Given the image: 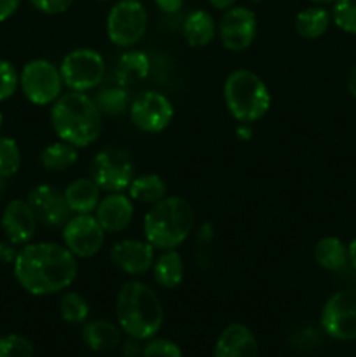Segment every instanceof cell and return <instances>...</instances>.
I'll return each mask as SVG.
<instances>
[{
  "label": "cell",
  "instance_id": "obj_1",
  "mask_svg": "<svg viewBox=\"0 0 356 357\" xmlns=\"http://www.w3.org/2000/svg\"><path fill=\"white\" fill-rule=\"evenodd\" d=\"M17 284L34 296H49L68 289L75 282L77 258L58 243H28L17 250L13 264Z\"/></svg>",
  "mask_w": 356,
  "mask_h": 357
},
{
  "label": "cell",
  "instance_id": "obj_2",
  "mask_svg": "<svg viewBox=\"0 0 356 357\" xmlns=\"http://www.w3.org/2000/svg\"><path fill=\"white\" fill-rule=\"evenodd\" d=\"M119 328L135 340L156 337L164 323V309L157 293L142 281L124 282L115 298Z\"/></svg>",
  "mask_w": 356,
  "mask_h": 357
},
{
  "label": "cell",
  "instance_id": "obj_3",
  "mask_svg": "<svg viewBox=\"0 0 356 357\" xmlns=\"http://www.w3.org/2000/svg\"><path fill=\"white\" fill-rule=\"evenodd\" d=\"M52 131L61 142L77 149L93 145L103 128V115L94 103V98L86 93L61 94L51 108Z\"/></svg>",
  "mask_w": 356,
  "mask_h": 357
},
{
  "label": "cell",
  "instance_id": "obj_4",
  "mask_svg": "<svg viewBox=\"0 0 356 357\" xmlns=\"http://www.w3.org/2000/svg\"><path fill=\"white\" fill-rule=\"evenodd\" d=\"M194 209L178 195H166L156 202L143 220V236L156 250H177L194 229Z\"/></svg>",
  "mask_w": 356,
  "mask_h": 357
},
{
  "label": "cell",
  "instance_id": "obj_5",
  "mask_svg": "<svg viewBox=\"0 0 356 357\" xmlns=\"http://www.w3.org/2000/svg\"><path fill=\"white\" fill-rule=\"evenodd\" d=\"M223 101L227 112L243 124H251L264 117L271 108L267 84L251 70L239 68L227 75L223 84Z\"/></svg>",
  "mask_w": 356,
  "mask_h": 357
},
{
  "label": "cell",
  "instance_id": "obj_6",
  "mask_svg": "<svg viewBox=\"0 0 356 357\" xmlns=\"http://www.w3.org/2000/svg\"><path fill=\"white\" fill-rule=\"evenodd\" d=\"M63 79L59 66L47 59H31L20 72V89L30 103L38 107L52 105L63 94Z\"/></svg>",
  "mask_w": 356,
  "mask_h": 357
},
{
  "label": "cell",
  "instance_id": "obj_7",
  "mask_svg": "<svg viewBox=\"0 0 356 357\" xmlns=\"http://www.w3.org/2000/svg\"><path fill=\"white\" fill-rule=\"evenodd\" d=\"M59 73H61L63 84L70 91L87 93L103 82L107 63L96 49L79 47L70 51L61 59Z\"/></svg>",
  "mask_w": 356,
  "mask_h": 357
},
{
  "label": "cell",
  "instance_id": "obj_8",
  "mask_svg": "<svg viewBox=\"0 0 356 357\" xmlns=\"http://www.w3.org/2000/svg\"><path fill=\"white\" fill-rule=\"evenodd\" d=\"M149 24V13L140 0H119L107 16V35L121 49L133 47L142 40Z\"/></svg>",
  "mask_w": 356,
  "mask_h": 357
},
{
  "label": "cell",
  "instance_id": "obj_9",
  "mask_svg": "<svg viewBox=\"0 0 356 357\" xmlns=\"http://www.w3.org/2000/svg\"><path fill=\"white\" fill-rule=\"evenodd\" d=\"M135 164L131 155L122 149H105L94 155L91 162V178L105 192H122L135 178Z\"/></svg>",
  "mask_w": 356,
  "mask_h": 357
},
{
  "label": "cell",
  "instance_id": "obj_10",
  "mask_svg": "<svg viewBox=\"0 0 356 357\" xmlns=\"http://www.w3.org/2000/svg\"><path fill=\"white\" fill-rule=\"evenodd\" d=\"M321 328L335 340H356V289H342L327 300L321 310Z\"/></svg>",
  "mask_w": 356,
  "mask_h": 357
},
{
  "label": "cell",
  "instance_id": "obj_11",
  "mask_svg": "<svg viewBox=\"0 0 356 357\" xmlns=\"http://www.w3.org/2000/svg\"><path fill=\"white\" fill-rule=\"evenodd\" d=\"M129 117L133 126L142 132H161L171 124L175 108L170 98L159 91H145L129 105Z\"/></svg>",
  "mask_w": 356,
  "mask_h": 357
},
{
  "label": "cell",
  "instance_id": "obj_12",
  "mask_svg": "<svg viewBox=\"0 0 356 357\" xmlns=\"http://www.w3.org/2000/svg\"><path fill=\"white\" fill-rule=\"evenodd\" d=\"M257 14L243 6H232L223 10L218 23L220 42L230 52L246 51L257 38Z\"/></svg>",
  "mask_w": 356,
  "mask_h": 357
},
{
  "label": "cell",
  "instance_id": "obj_13",
  "mask_svg": "<svg viewBox=\"0 0 356 357\" xmlns=\"http://www.w3.org/2000/svg\"><path fill=\"white\" fill-rule=\"evenodd\" d=\"M63 244L75 258L94 257L105 244V230L93 215H75L63 225Z\"/></svg>",
  "mask_w": 356,
  "mask_h": 357
},
{
  "label": "cell",
  "instance_id": "obj_14",
  "mask_svg": "<svg viewBox=\"0 0 356 357\" xmlns=\"http://www.w3.org/2000/svg\"><path fill=\"white\" fill-rule=\"evenodd\" d=\"M27 201L34 209L38 222L44 223L45 227H52V229L63 227L72 215L68 204H66L65 194H61L52 185L42 183L34 187L28 194Z\"/></svg>",
  "mask_w": 356,
  "mask_h": 357
},
{
  "label": "cell",
  "instance_id": "obj_15",
  "mask_svg": "<svg viewBox=\"0 0 356 357\" xmlns=\"http://www.w3.org/2000/svg\"><path fill=\"white\" fill-rule=\"evenodd\" d=\"M37 216L34 209L23 199H14L3 208L0 225H2L3 236L16 246H24L30 243L37 230Z\"/></svg>",
  "mask_w": 356,
  "mask_h": 357
},
{
  "label": "cell",
  "instance_id": "obj_16",
  "mask_svg": "<svg viewBox=\"0 0 356 357\" xmlns=\"http://www.w3.org/2000/svg\"><path fill=\"white\" fill-rule=\"evenodd\" d=\"M154 250L147 241L122 239L115 243L110 250V260L115 267L128 275H142L152 268Z\"/></svg>",
  "mask_w": 356,
  "mask_h": 357
},
{
  "label": "cell",
  "instance_id": "obj_17",
  "mask_svg": "<svg viewBox=\"0 0 356 357\" xmlns=\"http://www.w3.org/2000/svg\"><path fill=\"white\" fill-rule=\"evenodd\" d=\"M133 216H135L133 199L122 192H110L107 197L98 202L94 209V218L105 232L110 234L124 230L133 222Z\"/></svg>",
  "mask_w": 356,
  "mask_h": 357
},
{
  "label": "cell",
  "instance_id": "obj_18",
  "mask_svg": "<svg viewBox=\"0 0 356 357\" xmlns=\"http://www.w3.org/2000/svg\"><path fill=\"white\" fill-rule=\"evenodd\" d=\"M215 357H258V342L253 331L241 323L229 324L215 344Z\"/></svg>",
  "mask_w": 356,
  "mask_h": 357
},
{
  "label": "cell",
  "instance_id": "obj_19",
  "mask_svg": "<svg viewBox=\"0 0 356 357\" xmlns=\"http://www.w3.org/2000/svg\"><path fill=\"white\" fill-rule=\"evenodd\" d=\"M65 199L70 211L75 215H91L101 201V188L93 178H77L65 188Z\"/></svg>",
  "mask_w": 356,
  "mask_h": 357
},
{
  "label": "cell",
  "instance_id": "obj_20",
  "mask_svg": "<svg viewBox=\"0 0 356 357\" xmlns=\"http://www.w3.org/2000/svg\"><path fill=\"white\" fill-rule=\"evenodd\" d=\"M181 33L191 47H205L215 40L218 33V24L208 10L195 9L185 17Z\"/></svg>",
  "mask_w": 356,
  "mask_h": 357
},
{
  "label": "cell",
  "instance_id": "obj_21",
  "mask_svg": "<svg viewBox=\"0 0 356 357\" xmlns=\"http://www.w3.org/2000/svg\"><path fill=\"white\" fill-rule=\"evenodd\" d=\"M82 340L93 352L114 351L121 345V328L105 319H94L84 324Z\"/></svg>",
  "mask_w": 356,
  "mask_h": 357
},
{
  "label": "cell",
  "instance_id": "obj_22",
  "mask_svg": "<svg viewBox=\"0 0 356 357\" xmlns=\"http://www.w3.org/2000/svg\"><path fill=\"white\" fill-rule=\"evenodd\" d=\"M150 73V58L143 51H126L119 56L115 65V79L119 86L126 87L142 82Z\"/></svg>",
  "mask_w": 356,
  "mask_h": 357
},
{
  "label": "cell",
  "instance_id": "obj_23",
  "mask_svg": "<svg viewBox=\"0 0 356 357\" xmlns=\"http://www.w3.org/2000/svg\"><path fill=\"white\" fill-rule=\"evenodd\" d=\"M154 281L163 289H175L184 282L185 267L177 250H168L154 261Z\"/></svg>",
  "mask_w": 356,
  "mask_h": 357
},
{
  "label": "cell",
  "instance_id": "obj_24",
  "mask_svg": "<svg viewBox=\"0 0 356 357\" xmlns=\"http://www.w3.org/2000/svg\"><path fill=\"white\" fill-rule=\"evenodd\" d=\"M128 195L133 199V202L140 204L154 206L156 202L163 201L168 195V185L159 174L147 173L133 178V181L128 187Z\"/></svg>",
  "mask_w": 356,
  "mask_h": 357
},
{
  "label": "cell",
  "instance_id": "obj_25",
  "mask_svg": "<svg viewBox=\"0 0 356 357\" xmlns=\"http://www.w3.org/2000/svg\"><path fill=\"white\" fill-rule=\"evenodd\" d=\"M314 260L321 268L328 272L341 271L349 264L348 246L339 237H323L314 246Z\"/></svg>",
  "mask_w": 356,
  "mask_h": 357
},
{
  "label": "cell",
  "instance_id": "obj_26",
  "mask_svg": "<svg viewBox=\"0 0 356 357\" xmlns=\"http://www.w3.org/2000/svg\"><path fill=\"white\" fill-rule=\"evenodd\" d=\"M332 23L330 10L323 6H313L302 9L295 16V30L297 33L307 40H316L321 35L327 33Z\"/></svg>",
  "mask_w": 356,
  "mask_h": 357
},
{
  "label": "cell",
  "instance_id": "obj_27",
  "mask_svg": "<svg viewBox=\"0 0 356 357\" xmlns=\"http://www.w3.org/2000/svg\"><path fill=\"white\" fill-rule=\"evenodd\" d=\"M79 160V149L66 142L49 143L40 152V164L47 171H65Z\"/></svg>",
  "mask_w": 356,
  "mask_h": 357
},
{
  "label": "cell",
  "instance_id": "obj_28",
  "mask_svg": "<svg viewBox=\"0 0 356 357\" xmlns=\"http://www.w3.org/2000/svg\"><path fill=\"white\" fill-rule=\"evenodd\" d=\"M94 103L100 108L101 115H108V117H117V115L124 114L126 110H129V94L126 91V87L122 86H110L103 87L96 93L94 96Z\"/></svg>",
  "mask_w": 356,
  "mask_h": 357
},
{
  "label": "cell",
  "instance_id": "obj_29",
  "mask_svg": "<svg viewBox=\"0 0 356 357\" xmlns=\"http://www.w3.org/2000/svg\"><path fill=\"white\" fill-rule=\"evenodd\" d=\"M59 316L65 323L80 324L89 317V303L80 293L66 291L59 300Z\"/></svg>",
  "mask_w": 356,
  "mask_h": 357
},
{
  "label": "cell",
  "instance_id": "obj_30",
  "mask_svg": "<svg viewBox=\"0 0 356 357\" xmlns=\"http://www.w3.org/2000/svg\"><path fill=\"white\" fill-rule=\"evenodd\" d=\"M21 167V150L14 138L0 136V176L13 178Z\"/></svg>",
  "mask_w": 356,
  "mask_h": 357
},
{
  "label": "cell",
  "instance_id": "obj_31",
  "mask_svg": "<svg viewBox=\"0 0 356 357\" xmlns=\"http://www.w3.org/2000/svg\"><path fill=\"white\" fill-rule=\"evenodd\" d=\"M330 14L339 30L356 35V0H335Z\"/></svg>",
  "mask_w": 356,
  "mask_h": 357
},
{
  "label": "cell",
  "instance_id": "obj_32",
  "mask_svg": "<svg viewBox=\"0 0 356 357\" xmlns=\"http://www.w3.org/2000/svg\"><path fill=\"white\" fill-rule=\"evenodd\" d=\"M0 357H34V345L17 333L0 337Z\"/></svg>",
  "mask_w": 356,
  "mask_h": 357
},
{
  "label": "cell",
  "instance_id": "obj_33",
  "mask_svg": "<svg viewBox=\"0 0 356 357\" xmlns=\"http://www.w3.org/2000/svg\"><path fill=\"white\" fill-rule=\"evenodd\" d=\"M20 87V73L16 66L7 59L0 58V103L16 94Z\"/></svg>",
  "mask_w": 356,
  "mask_h": 357
},
{
  "label": "cell",
  "instance_id": "obj_34",
  "mask_svg": "<svg viewBox=\"0 0 356 357\" xmlns=\"http://www.w3.org/2000/svg\"><path fill=\"white\" fill-rule=\"evenodd\" d=\"M143 357H181V349L170 338L152 337L142 349Z\"/></svg>",
  "mask_w": 356,
  "mask_h": 357
},
{
  "label": "cell",
  "instance_id": "obj_35",
  "mask_svg": "<svg viewBox=\"0 0 356 357\" xmlns=\"http://www.w3.org/2000/svg\"><path fill=\"white\" fill-rule=\"evenodd\" d=\"M30 3L38 13L47 14V16H58L72 7L73 0H30Z\"/></svg>",
  "mask_w": 356,
  "mask_h": 357
},
{
  "label": "cell",
  "instance_id": "obj_36",
  "mask_svg": "<svg viewBox=\"0 0 356 357\" xmlns=\"http://www.w3.org/2000/svg\"><path fill=\"white\" fill-rule=\"evenodd\" d=\"M17 257L16 244H13L10 241H0V264L3 265H13L14 260Z\"/></svg>",
  "mask_w": 356,
  "mask_h": 357
},
{
  "label": "cell",
  "instance_id": "obj_37",
  "mask_svg": "<svg viewBox=\"0 0 356 357\" xmlns=\"http://www.w3.org/2000/svg\"><path fill=\"white\" fill-rule=\"evenodd\" d=\"M21 0H0V23L7 21L20 9Z\"/></svg>",
  "mask_w": 356,
  "mask_h": 357
},
{
  "label": "cell",
  "instance_id": "obj_38",
  "mask_svg": "<svg viewBox=\"0 0 356 357\" xmlns=\"http://www.w3.org/2000/svg\"><path fill=\"white\" fill-rule=\"evenodd\" d=\"M157 9L164 14H177L184 6V0H154Z\"/></svg>",
  "mask_w": 356,
  "mask_h": 357
},
{
  "label": "cell",
  "instance_id": "obj_39",
  "mask_svg": "<svg viewBox=\"0 0 356 357\" xmlns=\"http://www.w3.org/2000/svg\"><path fill=\"white\" fill-rule=\"evenodd\" d=\"M236 135L239 139H250L251 135H253V131H251L250 124H243V122H239V126L236 128Z\"/></svg>",
  "mask_w": 356,
  "mask_h": 357
},
{
  "label": "cell",
  "instance_id": "obj_40",
  "mask_svg": "<svg viewBox=\"0 0 356 357\" xmlns=\"http://www.w3.org/2000/svg\"><path fill=\"white\" fill-rule=\"evenodd\" d=\"M208 2L212 3V6L215 7V9L225 10V9H229V7H232L234 3L237 2V0H208Z\"/></svg>",
  "mask_w": 356,
  "mask_h": 357
},
{
  "label": "cell",
  "instance_id": "obj_41",
  "mask_svg": "<svg viewBox=\"0 0 356 357\" xmlns=\"http://www.w3.org/2000/svg\"><path fill=\"white\" fill-rule=\"evenodd\" d=\"M348 93L353 98H356V66L351 70V73L348 77Z\"/></svg>",
  "mask_w": 356,
  "mask_h": 357
},
{
  "label": "cell",
  "instance_id": "obj_42",
  "mask_svg": "<svg viewBox=\"0 0 356 357\" xmlns=\"http://www.w3.org/2000/svg\"><path fill=\"white\" fill-rule=\"evenodd\" d=\"M348 255H349V264L356 271V237L348 244Z\"/></svg>",
  "mask_w": 356,
  "mask_h": 357
},
{
  "label": "cell",
  "instance_id": "obj_43",
  "mask_svg": "<svg viewBox=\"0 0 356 357\" xmlns=\"http://www.w3.org/2000/svg\"><path fill=\"white\" fill-rule=\"evenodd\" d=\"M309 2L316 3V6H327V3H332V2H335V0H309Z\"/></svg>",
  "mask_w": 356,
  "mask_h": 357
},
{
  "label": "cell",
  "instance_id": "obj_44",
  "mask_svg": "<svg viewBox=\"0 0 356 357\" xmlns=\"http://www.w3.org/2000/svg\"><path fill=\"white\" fill-rule=\"evenodd\" d=\"M3 190H6V178L0 176V195L3 194Z\"/></svg>",
  "mask_w": 356,
  "mask_h": 357
},
{
  "label": "cell",
  "instance_id": "obj_45",
  "mask_svg": "<svg viewBox=\"0 0 356 357\" xmlns=\"http://www.w3.org/2000/svg\"><path fill=\"white\" fill-rule=\"evenodd\" d=\"M2 126H3V115L2 112H0V131H2Z\"/></svg>",
  "mask_w": 356,
  "mask_h": 357
},
{
  "label": "cell",
  "instance_id": "obj_46",
  "mask_svg": "<svg viewBox=\"0 0 356 357\" xmlns=\"http://www.w3.org/2000/svg\"><path fill=\"white\" fill-rule=\"evenodd\" d=\"M250 2H253V3H262V2H264V0H250Z\"/></svg>",
  "mask_w": 356,
  "mask_h": 357
},
{
  "label": "cell",
  "instance_id": "obj_47",
  "mask_svg": "<svg viewBox=\"0 0 356 357\" xmlns=\"http://www.w3.org/2000/svg\"><path fill=\"white\" fill-rule=\"evenodd\" d=\"M96 2H110V0H96Z\"/></svg>",
  "mask_w": 356,
  "mask_h": 357
}]
</instances>
